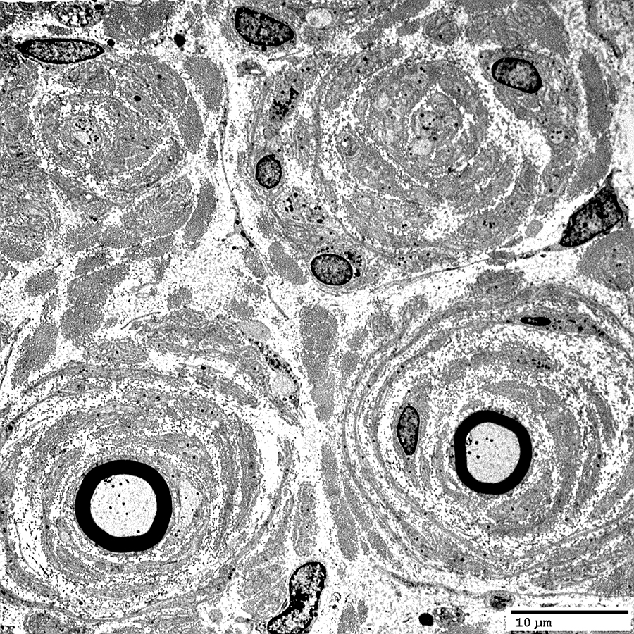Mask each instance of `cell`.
Masks as SVG:
<instances>
[{
    "mask_svg": "<svg viewBox=\"0 0 634 634\" xmlns=\"http://www.w3.org/2000/svg\"><path fill=\"white\" fill-rule=\"evenodd\" d=\"M390 116L406 128L407 154L450 156L472 149L483 128L467 75L445 59L407 62L396 71Z\"/></svg>",
    "mask_w": 634,
    "mask_h": 634,
    "instance_id": "obj_1",
    "label": "cell"
},
{
    "mask_svg": "<svg viewBox=\"0 0 634 634\" xmlns=\"http://www.w3.org/2000/svg\"><path fill=\"white\" fill-rule=\"evenodd\" d=\"M476 415L463 423L454 440L455 462L462 476L485 485L500 483L514 472L521 455L516 433L502 422Z\"/></svg>",
    "mask_w": 634,
    "mask_h": 634,
    "instance_id": "obj_2",
    "label": "cell"
},
{
    "mask_svg": "<svg viewBox=\"0 0 634 634\" xmlns=\"http://www.w3.org/2000/svg\"><path fill=\"white\" fill-rule=\"evenodd\" d=\"M612 176L609 175L602 187L571 215L561 237V246L585 244L625 220Z\"/></svg>",
    "mask_w": 634,
    "mask_h": 634,
    "instance_id": "obj_3",
    "label": "cell"
},
{
    "mask_svg": "<svg viewBox=\"0 0 634 634\" xmlns=\"http://www.w3.org/2000/svg\"><path fill=\"white\" fill-rule=\"evenodd\" d=\"M325 579V571L321 564L310 562L299 567L290 579L288 607L270 621L268 631L278 633L304 632L316 614Z\"/></svg>",
    "mask_w": 634,
    "mask_h": 634,
    "instance_id": "obj_4",
    "label": "cell"
},
{
    "mask_svg": "<svg viewBox=\"0 0 634 634\" xmlns=\"http://www.w3.org/2000/svg\"><path fill=\"white\" fill-rule=\"evenodd\" d=\"M623 228L606 235L585 254L581 268L614 287L630 285L633 274V229Z\"/></svg>",
    "mask_w": 634,
    "mask_h": 634,
    "instance_id": "obj_5",
    "label": "cell"
},
{
    "mask_svg": "<svg viewBox=\"0 0 634 634\" xmlns=\"http://www.w3.org/2000/svg\"><path fill=\"white\" fill-rule=\"evenodd\" d=\"M82 110L59 118L54 113L58 128L59 140L66 150L75 158L94 156L101 152L109 144V139L102 123L91 114ZM90 159V160H91Z\"/></svg>",
    "mask_w": 634,
    "mask_h": 634,
    "instance_id": "obj_6",
    "label": "cell"
},
{
    "mask_svg": "<svg viewBox=\"0 0 634 634\" xmlns=\"http://www.w3.org/2000/svg\"><path fill=\"white\" fill-rule=\"evenodd\" d=\"M15 48L27 58L58 65L90 61L104 51L95 42L75 38L31 39L19 43Z\"/></svg>",
    "mask_w": 634,
    "mask_h": 634,
    "instance_id": "obj_7",
    "label": "cell"
},
{
    "mask_svg": "<svg viewBox=\"0 0 634 634\" xmlns=\"http://www.w3.org/2000/svg\"><path fill=\"white\" fill-rule=\"evenodd\" d=\"M47 175L65 203L85 220H101L118 205L112 197L97 192L77 177L58 169L47 171Z\"/></svg>",
    "mask_w": 634,
    "mask_h": 634,
    "instance_id": "obj_8",
    "label": "cell"
},
{
    "mask_svg": "<svg viewBox=\"0 0 634 634\" xmlns=\"http://www.w3.org/2000/svg\"><path fill=\"white\" fill-rule=\"evenodd\" d=\"M126 442L145 445L178 458L205 477L213 476L212 459L205 444L196 435L170 432L149 437H135Z\"/></svg>",
    "mask_w": 634,
    "mask_h": 634,
    "instance_id": "obj_9",
    "label": "cell"
},
{
    "mask_svg": "<svg viewBox=\"0 0 634 634\" xmlns=\"http://www.w3.org/2000/svg\"><path fill=\"white\" fill-rule=\"evenodd\" d=\"M128 273L129 266L126 263H116L91 273L74 277L66 287L67 299L70 304L102 307Z\"/></svg>",
    "mask_w": 634,
    "mask_h": 634,
    "instance_id": "obj_10",
    "label": "cell"
},
{
    "mask_svg": "<svg viewBox=\"0 0 634 634\" xmlns=\"http://www.w3.org/2000/svg\"><path fill=\"white\" fill-rule=\"evenodd\" d=\"M58 333V325L44 321L24 340L13 375L15 383L20 384L32 370L40 369L47 363L56 349Z\"/></svg>",
    "mask_w": 634,
    "mask_h": 634,
    "instance_id": "obj_11",
    "label": "cell"
},
{
    "mask_svg": "<svg viewBox=\"0 0 634 634\" xmlns=\"http://www.w3.org/2000/svg\"><path fill=\"white\" fill-rule=\"evenodd\" d=\"M235 25L244 40L259 46H278L294 37L293 30L284 23L247 8L236 11Z\"/></svg>",
    "mask_w": 634,
    "mask_h": 634,
    "instance_id": "obj_12",
    "label": "cell"
},
{
    "mask_svg": "<svg viewBox=\"0 0 634 634\" xmlns=\"http://www.w3.org/2000/svg\"><path fill=\"white\" fill-rule=\"evenodd\" d=\"M571 154H557L549 161L540 175L541 192L533 207L535 216L551 211L566 193L574 172Z\"/></svg>",
    "mask_w": 634,
    "mask_h": 634,
    "instance_id": "obj_13",
    "label": "cell"
},
{
    "mask_svg": "<svg viewBox=\"0 0 634 634\" xmlns=\"http://www.w3.org/2000/svg\"><path fill=\"white\" fill-rule=\"evenodd\" d=\"M143 70L160 104L169 112L178 115L188 99L185 85L180 75L163 63H151Z\"/></svg>",
    "mask_w": 634,
    "mask_h": 634,
    "instance_id": "obj_14",
    "label": "cell"
},
{
    "mask_svg": "<svg viewBox=\"0 0 634 634\" xmlns=\"http://www.w3.org/2000/svg\"><path fill=\"white\" fill-rule=\"evenodd\" d=\"M103 321L102 307L70 304L60 318L59 333L75 345H85L99 330Z\"/></svg>",
    "mask_w": 634,
    "mask_h": 634,
    "instance_id": "obj_15",
    "label": "cell"
},
{
    "mask_svg": "<svg viewBox=\"0 0 634 634\" xmlns=\"http://www.w3.org/2000/svg\"><path fill=\"white\" fill-rule=\"evenodd\" d=\"M490 73L498 84L527 93L537 92L542 85L536 67L522 58L510 56L498 58L490 66Z\"/></svg>",
    "mask_w": 634,
    "mask_h": 634,
    "instance_id": "obj_16",
    "label": "cell"
},
{
    "mask_svg": "<svg viewBox=\"0 0 634 634\" xmlns=\"http://www.w3.org/2000/svg\"><path fill=\"white\" fill-rule=\"evenodd\" d=\"M184 67L206 108L214 112L218 110L222 101L223 80L216 65L209 59L193 57L185 62Z\"/></svg>",
    "mask_w": 634,
    "mask_h": 634,
    "instance_id": "obj_17",
    "label": "cell"
},
{
    "mask_svg": "<svg viewBox=\"0 0 634 634\" xmlns=\"http://www.w3.org/2000/svg\"><path fill=\"white\" fill-rule=\"evenodd\" d=\"M87 357L97 362L114 366H135L147 361L145 349L132 340L115 339L102 340L87 346Z\"/></svg>",
    "mask_w": 634,
    "mask_h": 634,
    "instance_id": "obj_18",
    "label": "cell"
},
{
    "mask_svg": "<svg viewBox=\"0 0 634 634\" xmlns=\"http://www.w3.org/2000/svg\"><path fill=\"white\" fill-rule=\"evenodd\" d=\"M539 182L535 167L526 163L517 177L514 189L502 206L504 211L514 220L521 223L534 204Z\"/></svg>",
    "mask_w": 634,
    "mask_h": 634,
    "instance_id": "obj_19",
    "label": "cell"
},
{
    "mask_svg": "<svg viewBox=\"0 0 634 634\" xmlns=\"http://www.w3.org/2000/svg\"><path fill=\"white\" fill-rule=\"evenodd\" d=\"M609 165L607 151H599L584 161L573 172L566 192V198L573 199L592 189L607 175Z\"/></svg>",
    "mask_w": 634,
    "mask_h": 634,
    "instance_id": "obj_20",
    "label": "cell"
},
{
    "mask_svg": "<svg viewBox=\"0 0 634 634\" xmlns=\"http://www.w3.org/2000/svg\"><path fill=\"white\" fill-rule=\"evenodd\" d=\"M310 271L314 278L328 287H342L353 278L351 263L342 256L324 253L314 256L310 262Z\"/></svg>",
    "mask_w": 634,
    "mask_h": 634,
    "instance_id": "obj_21",
    "label": "cell"
},
{
    "mask_svg": "<svg viewBox=\"0 0 634 634\" xmlns=\"http://www.w3.org/2000/svg\"><path fill=\"white\" fill-rule=\"evenodd\" d=\"M104 228L102 220H85L70 228L62 238L64 250L75 254L99 246Z\"/></svg>",
    "mask_w": 634,
    "mask_h": 634,
    "instance_id": "obj_22",
    "label": "cell"
},
{
    "mask_svg": "<svg viewBox=\"0 0 634 634\" xmlns=\"http://www.w3.org/2000/svg\"><path fill=\"white\" fill-rule=\"evenodd\" d=\"M173 406L179 413L201 421L207 425L228 418L223 409L207 398L175 395Z\"/></svg>",
    "mask_w": 634,
    "mask_h": 634,
    "instance_id": "obj_23",
    "label": "cell"
},
{
    "mask_svg": "<svg viewBox=\"0 0 634 634\" xmlns=\"http://www.w3.org/2000/svg\"><path fill=\"white\" fill-rule=\"evenodd\" d=\"M125 399L146 409L158 413L162 417L169 416L178 418V411L173 406L175 395L168 392L152 390L137 388L130 390L124 394Z\"/></svg>",
    "mask_w": 634,
    "mask_h": 634,
    "instance_id": "obj_24",
    "label": "cell"
},
{
    "mask_svg": "<svg viewBox=\"0 0 634 634\" xmlns=\"http://www.w3.org/2000/svg\"><path fill=\"white\" fill-rule=\"evenodd\" d=\"M425 35L440 45L451 44L459 35V27L455 19L447 13H433L423 20Z\"/></svg>",
    "mask_w": 634,
    "mask_h": 634,
    "instance_id": "obj_25",
    "label": "cell"
},
{
    "mask_svg": "<svg viewBox=\"0 0 634 634\" xmlns=\"http://www.w3.org/2000/svg\"><path fill=\"white\" fill-rule=\"evenodd\" d=\"M45 254L40 246L23 241L7 232L1 233V255L8 261L27 263L42 258Z\"/></svg>",
    "mask_w": 634,
    "mask_h": 634,
    "instance_id": "obj_26",
    "label": "cell"
},
{
    "mask_svg": "<svg viewBox=\"0 0 634 634\" xmlns=\"http://www.w3.org/2000/svg\"><path fill=\"white\" fill-rule=\"evenodd\" d=\"M119 92L121 97L133 108L155 121L162 119V113L153 99L139 85L126 81L120 85Z\"/></svg>",
    "mask_w": 634,
    "mask_h": 634,
    "instance_id": "obj_27",
    "label": "cell"
},
{
    "mask_svg": "<svg viewBox=\"0 0 634 634\" xmlns=\"http://www.w3.org/2000/svg\"><path fill=\"white\" fill-rule=\"evenodd\" d=\"M178 121L185 142L189 149H194L199 144L202 127L197 105L191 97H188L185 106L178 114Z\"/></svg>",
    "mask_w": 634,
    "mask_h": 634,
    "instance_id": "obj_28",
    "label": "cell"
},
{
    "mask_svg": "<svg viewBox=\"0 0 634 634\" xmlns=\"http://www.w3.org/2000/svg\"><path fill=\"white\" fill-rule=\"evenodd\" d=\"M141 237L124 227L105 225L99 247L106 249H130L139 244Z\"/></svg>",
    "mask_w": 634,
    "mask_h": 634,
    "instance_id": "obj_29",
    "label": "cell"
},
{
    "mask_svg": "<svg viewBox=\"0 0 634 634\" xmlns=\"http://www.w3.org/2000/svg\"><path fill=\"white\" fill-rule=\"evenodd\" d=\"M59 275L54 269H45L35 273L25 282L24 293L29 297L44 296L54 289L59 282Z\"/></svg>",
    "mask_w": 634,
    "mask_h": 634,
    "instance_id": "obj_30",
    "label": "cell"
},
{
    "mask_svg": "<svg viewBox=\"0 0 634 634\" xmlns=\"http://www.w3.org/2000/svg\"><path fill=\"white\" fill-rule=\"evenodd\" d=\"M281 177L280 163L273 156H266L258 162L256 179L261 186L266 188L274 187L280 182Z\"/></svg>",
    "mask_w": 634,
    "mask_h": 634,
    "instance_id": "obj_31",
    "label": "cell"
},
{
    "mask_svg": "<svg viewBox=\"0 0 634 634\" xmlns=\"http://www.w3.org/2000/svg\"><path fill=\"white\" fill-rule=\"evenodd\" d=\"M113 259L108 249H103L81 257L75 264L74 277L81 276L97 271L113 263Z\"/></svg>",
    "mask_w": 634,
    "mask_h": 634,
    "instance_id": "obj_32",
    "label": "cell"
},
{
    "mask_svg": "<svg viewBox=\"0 0 634 634\" xmlns=\"http://www.w3.org/2000/svg\"><path fill=\"white\" fill-rule=\"evenodd\" d=\"M298 81L297 78H290L282 89L277 100L271 108L270 114L271 120H280L287 113L290 105L299 93L298 86H299L300 82H298Z\"/></svg>",
    "mask_w": 634,
    "mask_h": 634,
    "instance_id": "obj_33",
    "label": "cell"
},
{
    "mask_svg": "<svg viewBox=\"0 0 634 634\" xmlns=\"http://www.w3.org/2000/svg\"><path fill=\"white\" fill-rule=\"evenodd\" d=\"M547 137L550 144L557 147L567 144L569 139L567 130L559 125L551 127L547 132Z\"/></svg>",
    "mask_w": 634,
    "mask_h": 634,
    "instance_id": "obj_34",
    "label": "cell"
},
{
    "mask_svg": "<svg viewBox=\"0 0 634 634\" xmlns=\"http://www.w3.org/2000/svg\"><path fill=\"white\" fill-rule=\"evenodd\" d=\"M238 327L243 332L256 339L264 340L268 335L267 329L256 322H241L238 323Z\"/></svg>",
    "mask_w": 634,
    "mask_h": 634,
    "instance_id": "obj_35",
    "label": "cell"
},
{
    "mask_svg": "<svg viewBox=\"0 0 634 634\" xmlns=\"http://www.w3.org/2000/svg\"><path fill=\"white\" fill-rule=\"evenodd\" d=\"M191 294L187 289H178L170 294L167 298V305L170 309H176L188 304Z\"/></svg>",
    "mask_w": 634,
    "mask_h": 634,
    "instance_id": "obj_36",
    "label": "cell"
},
{
    "mask_svg": "<svg viewBox=\"0 0 634 634\" xmlns=\"http://www.w3.org/2000/svg\"><path fill=\"white\" fill-rule=\"evenodd\" d=\"M11 333V326L7 321L1 320V349L4 348Z\"/></svg>",
    "mask_w": 634,
    "mask_h": 634,
    "instance_id": "obj_37",
    "label": "cell"
},
{
    "mask_svg": "<svg viewBox=\"0 0 634 634\" xmlns=\"http://www.w3.org/2000/svg\"><path fill=\"white\" fill-rule=\"evenodd\" d=\"M13 271V268L8 263V260L1 256V281H4Z\"/></svg>",
    "mask_w": 634,
    "mask_h": 634,
    "instance_id": "obj_38",
    "label": "cell"
},
{
    "mask_svg": "<svg viewBox=\"0 0 634 634\" xmlns=\"http://www.w3.org/2000/svg\"><path fill=\"white\" fill-rule=\"evenodd\" d=\"M528 227V232H537L538 228H540L541 227V224L539 222L534 221L532 223H530Z\"/></svg>",
    "mask_w": 634,
    "mask_h": 634,
    "instance_id": "obj_39",
    "label": "cell"
}]
</instances>
